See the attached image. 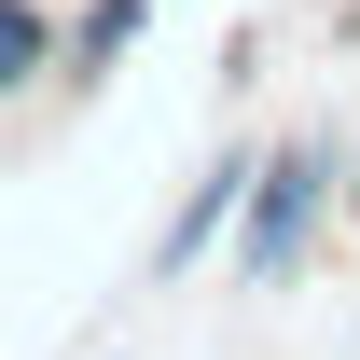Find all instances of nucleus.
<instances>
[{
    "mask_svg": "<svg viewBox=\"0 0 360 360\" xmlns=\"http://www.w3.org/2000/svg\"><path fill=\"white\" fill-rule=\"evenodd\" d=\"M333 194H347V153H333V139H277L264 167H250V208H236V277H250V291H277V277L319 250Z\"/></svg>",
    "mask_w": 360,
    "mask_h": 360,
    "instance_id": "1",
    "label": "nucleus"
},
{
    "mask_svg": "<svg viewBox=\"0 0 360 360\" xmlns=\"http://www.w3.org/2000/svg\"><path fill=\"white\" fill-rule=\"evenodd\" d=\"M250 167H264V153H208V167H194V194H180V208H167V236H153V277H194L208 250H236Z\"/></svg>",
    "mask_w": 360,
    "mask_h": 360,
    "instance_id": "2",
    "label": "nucleus"
},
{
    "mask_svg": "<svg viewBox=\"0 0 360 360\" xmlns=\"http://www.w3.org/2000/svg\"><path fill=\"white\" fill-rule=\"evenodd\" d=\"M56 56H70V28H56L42 0H0V97H28Z\"/></svg>",
    "mask_w": 360,
    "mask_h": 360,
    "instance_id": "3",
    "label": "nucleus"
},
{
    "mask_svg": "<svg viewBox=\"0 0 360 360\" xmlns=\"http://www.w3.org/2000/svg\"><path fill=\"white\" fill-rule=\"evenodd\" d=\"M139 28H153V0H84V14H70V70H125Z\"/></svg>",
    "mask_w": 360,
    "mask_h": 360,
    "instance_id": "4",
    "label": "nucleus"
},
{
    "mask_svg": "<svg viewBox=\"0 0 360 360\" xmlns=\"http://www.w3.org/2000/svg\"><path fill=\"white\" fill-rule=\"evenodd\" d=\"M347 208H360V153H347Z\"/></svg>",
    "mask_w": 360,
    "mask_h": 360,
    "instance_id": "5",
    "label": "nucleus"
}]
</instances>
